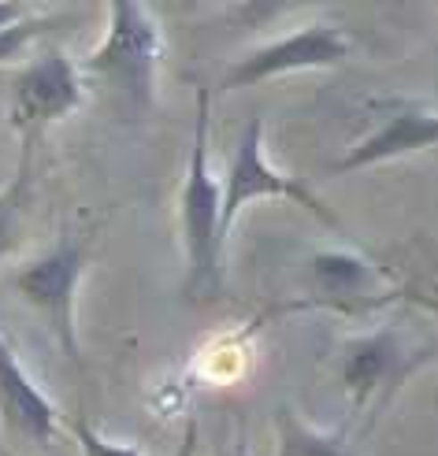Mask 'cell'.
I'll return each mask as SVG.
<instances>
[{"mask_svg": "<svg viewBox=\"0 0 438 456\" xmlns=\"http://www.w3.org/2000/svg\"><path fill=\"white\" fill-rule=\"evenodd\" d=\"M212 142V89L197 86V116H194V145L186 182H182L178 216H182V248H186V301H216L223 293V238H219V182L209 164Z\"/></svg>", "mask_w": 438, "mask_h": 456, "instance_id": "cell-1", "label": "cell"}, {"mask_svg": "<svg viewBox=\"0 0 438 456\" xmlns=\"http://www.w3.org/2000/svg\"><path fill=\"white\" fill-rule=\"evenodd\" d=\"M164 56V30L145 4L115 0L108 12V30L86 60V71L112 86L134 119H142L156 104V71Z\"/></svg>", "mask_w": 438, "mask_h": 456, "instance_id": "cell-2", "label": "cell"}, {"mask_svg": "<svg viewBox=\"0 0 438 456\" xmlns=\"http://www.w3.org/2000/svg\"><path fill=\"white\" fill-rule=\"evenodd\" d=\"M94 245H97V226H89V231H67L49 253L22 264L12 275V289L49 323V334L56 338V346L79 371L86 368V360L79 346L75 293L89 267V256H94Z\"/></svg>", "mask_w": 438, "mask_h": 456, "instance_id": "cell-3", "label": "cell"}, {"mask_svg": "<svg viewBox=\"0 0 438 456\" xmlns=\"http://www.w3.org/2000/svg\"><path fill=\"white\" fill-rule=\"evenodd\" d=\"M260 197H283L293 200L297 208H305L309 216H316L331 231H342V223L327 212V204L319 200L316 193H309L302 182L275 171L271 159L264 152V119L252 116L242 130V138L235 145V156L227 159V175H223V186H219V238L223 245L230 241V231L242 216V208L249 200H260Z\"/></svg>", "mask_w": 438, "mask_h": 456, "instance_id": "cell-4", "label": "cell"}, {"mask_svg": "<svg viewBox=\"0 0 438 456\" xmlns=\"http://www.w3.org/2000/svg\"><path fill=\"white\" fill-rule=\"evenodd\" d=\"M86 101L82 71L60 45L41 49L12 78V123L22 138H41L49 123L75 116Z\"/></svg>", "mask_w": 438, "mask_h": 456, "instance_id": "cell-5", "label": "cell"}, {"mask_svg": "<svg viewBox=\"0 0 438 456\" xmlns=\"http://www.w3.org/2000/svg\"><path fill=\"white\" fill-rule=\"evenodd\" d=\"M350 53H353V45L342 34V27H335V22H309V27L293 30L286 37H275V41L260 45V49L245 53L242 60H235L227 67L219 89L235 94V89H252V86L279 78V75L338 67L350 60Z\"/></svg>", "mask_w": 438, "mask_h": 456, "instance_id": "cell-6", "label": "cell"}, {"mask_svg": "<svg viewBox=\"0 0 438 456\" xmlns=\"http://www.w3.org/2000/svg\"><path fill=\"white\" fill-rule=\"evenodd\" d=\"M376 111H383V119L372 134L345 149L342 159H335L331 171L345 175V171H364L386 164V159H401L412 152H427L438 142V111L431 101H412V97H390V101H376Z\"/></svg>", "mask_w": 438, "mask_h": 456, "instance_id": "cell-7", "label": "cell"}, {"mask_svg": "<svg viewBox=\"0 0 438 456\" xmlns=\"http://www.w3.org/2000/svg\"><path fill=\"white\" fill-rule=\"evenodd\" d=\"M427 360H431V346L405 349L394 330H372V334L350 338L345 341V360H342V382L353 412H360L379 390L394 394Z\"/></svg>", "mask_w": 438, "mask_h": 456, "instance_id": "cell-8", "label": "cell"}, {"mask_svg": "<svg viewBox=\"0 0 438 456\" xmlns=\"http://www.w3.org/2000/svg\"><path fill=\"white\" fill-rule=\"evenodd\" d=\"M312 275L319 286V297L297 305V308H335V312H368L386 301H394V293H383V275L372 260L360 253H345V248H327V253L312 256Z\"/></svg>", "mask_w": 438, "mask_h": 456, "instance_id": "cell-9", "label": "cell"}, {"mask_svg": "<svg viewBox=\"0 0 438 456\" xmlns=\"http://www.w3.org/2000/svg\"><path fill=\"white\" fill-rule=\"evenodd\" d=\"M0 416L19 438H30L37 445H49L56 438V404L37 390L4 334H0Z\"/></svg>", "mask_w": 438, "mask_h": 456, "instance_id": "cell-10", "label": "cell"}, {"mask_svg": "<svg viewBox=\"0 0 438 456\" xmlns=\"http://www.w3.org/2000/svg\"><path fill=\"white\" fill-rule=\"evenodd\" d=\"M34 149H37V138H22L15 175L0 190V260L12 256L22 241V219H27V204L34 190Z\"/></svg>", "mask_w": 438, "mask_h": 456, "instance_id": "cell-11", "label": "cell"}, {"mask_svg": "<svg viewBox=\"0 0 438 456\" xmlns=\"http://www.w3.org/2000/svg\"><path fill=\"white\" fill-rule=\"evenodd\" d=\"M275 430H279V456H353L350 438H345V427L342 430H319L290 404L279 408Z\"/></svg>", "mask_w": 438, "mask_h": 456, "instance_id": "cell-12", "label": "cell"}, {"mask_svg": "<svg viewBox=\"0 0 438 456\" xmlns=\"http://www.w3.org/2000/svg\"><path fill=\"white\" fill-rule=\"evenodd\" d=\"M56 22H60V15H34L22 4H0V63L15 60L45 30H53Z\"/></svg>", "mask_w": 438, "mask_h": 456, "instance_id": "cell-13", "label": "cell"}, {"mask_svg": "<svg viewBox=\"0 0 438 456\" xmlns=\"http://www.w3.org/2000/svg\"><path fill=\"white\" fill-rule=\"evenodd\" d=\"M71 430H75V438H79V445H82V456H142L134 445H123V442H108L104 435H97L94 427H89L82 416L71 423Z\"/></svg>", "mask_w": 438, "mask_h": 456, "instance_id": "cell-14", "label": "cell"}, {"mask_svg": "<svg viewBox=\"0 0 438 456\" xmlns=\"http://www.w3.org/2000/svg\"><path fill=\"white\" fill-rule=\"evenodd\" d=\"M197 419H186V430H182V445H178V452L175 456H194L197 452Z\"/></svg>", "mask_w": 438, "mask_h": 456, "instance_id": "cell-15", "label": "cell"}, {"mask_svg": "<svg viewBox=\"0 0 438 456\" xmlns=\"http://www.w3.org/2000/svg\"><path fill=\"white\" fill-rule=\"evenodd\" d=\"M227 456H252V452H249V438H245V423H238V430H235V442H230Z\"/></svg>", "mask_w": 438, "mask_h": 456, "instance_id": "cell-16", "label": "cell"}]
</instances>
